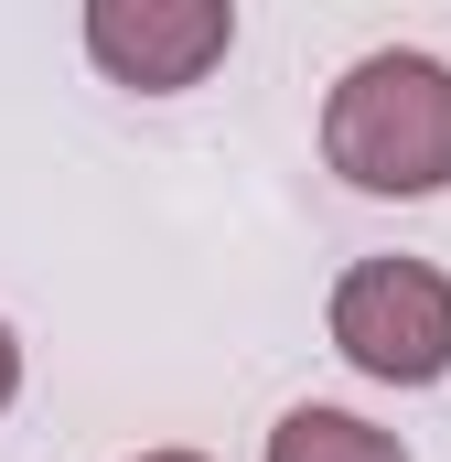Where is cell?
I'll return each instance as SVG.
<instances>
[{
  "instance_id": "cell-5",
  "label": "cell",
  "mask_w": 451,
  "mask_h": 462,
  "mask_svg": "<svg viewBox=\"0 0 451 462\" xmlns=\"http://www.w3.org/2000/svg\"><path fill=\"white\" fill-rule=\"evenodd\" d=\"M22 398V345H11V323H0V409Z\"/></svg>"
},
{
  "instance_id": "cell-4",
  "label": "cell",
  "mask_w": 451,
  "mask_h": 462,
  "mask_svg": "<svg viewBox=\"0 0 451 462\" xmlns=\"http://www.w3.org/2000/svg\"><path fill=\"white\" fill-rule=\"evenodd\" d=\"M269 462H409V441L354 420V409H290L269 430Z\"/></svg>"
},
{
  "instance_id": "cell-6",
  "label": "cell",
  "mask_w": 451,
  "mask_h": 462,
  "mask_svg": "<svg viewBox=\"0 0 451 462\" xmlns=\"http://www.w3.org/2000/svg\"><path fill=\"white\" fill-rule=\"evenodd\" d=\"M140 462H205V452H140Z\"/></svg>"
},
{
  "instance_id": "cell-1",
  "label": "cell",
  "mask_w": 451,
  "mask_h": 462,
  "mask_svg": "<svg viewBox=\"0 0 451 462\" xmlns=\"http://www.w3.org/2000/svg\"><path fill=\"white\" fill-rule=\"evenodd\" d=\"M323 162L354 194H441L451 183V65L441 54H365L323 97Z\"/></svg>"
},
{
  "instance_id": "cell-2",
  "label": "cell",
  "mask_w": 451,
  "mask_h": 462,
  "mask_svg": "<svg viewBox=\"0 0 451 462\" xmlns=\"http://www.w3.org/2000/svg\"><path fill=\"white\" fill-rule=\"evenodd\" d=\"M334 355L376 387L451 376V280L430 258H354L334 280Z\"/></svg>"
},
{
  "instance_id": "cell-3",
  "label": "cell",
  "mask_w": 451,
  "mask_h": 462,
  "mask_svg": "<svg viewBox=\"0 0 451 462\" xmlns=\"http://www.w3.org/2000/svg\"><path fill=\"white\" fill-rule=\"evenodd\" d=\"M236 43V0H87V54L108 87L183 97L205 87Z\"/></svg>"
}]
</instances>
